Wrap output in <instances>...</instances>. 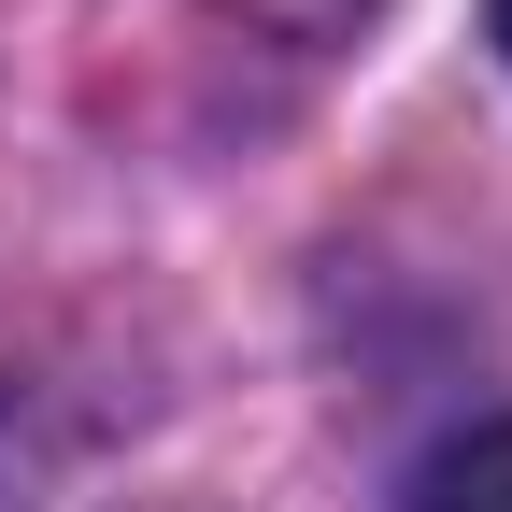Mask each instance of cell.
<instances>
[{
    "label": "cell",
    "mask_w": 512,
    "mask_h": 512,
    "mask_svg": "<svg viewBox=\"0 0 512 512\" xmlns=\"http://www.w3.org/2000/svg\"><path fill=\"white\" fill-rule=\"evenodd\" d=\"M498 43H512V0H498Z\"/></svg>",
    "instance_id": "obj_2"
},
{
    "label": "cell",
    "mask_w": 512,
    "mask_h": 512,
    "mask_svg": "<svg viewBox=\"0 0 512 512\" xmlns=\"http://www.w3.org/2000/svg\"><path fill=\"white\" fill-rule=\"evenodd\" d=\"M413 512H512V413L470 427V441H441L413 470Z\"/></svg>",
    "instance_id": "obj_1"
}]
</instances>
